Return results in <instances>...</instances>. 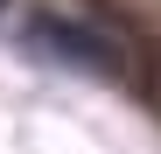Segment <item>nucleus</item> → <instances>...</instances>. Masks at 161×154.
<instances>
[{
	"instance_id": "nucleus-1",
	"label": "nucleus",
	"mask_w": 161,
	"mask_h": 154,
	"mask_svg": "<svg viewBox=\"0 0 161 154\" xmlns=\"http://www.w3.org/2000/svg\"><path fill=\"white\" fill-rule=\"evenodd\" d=\"M35 49H49L56 63H70V70H84V77H119V56L105 49L98 35H77L70 21H35Z\"/></svg>"
}]
</instances>
